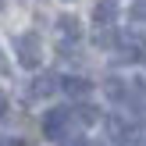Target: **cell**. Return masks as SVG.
Wrapping results in <instances>:
<instances>
[{
	"instance_id": "cell-4",
	"label": "cell",
	"mask_w": 146,
	"mask_h": 146,
	"mask_svg": "<svg viewBox=\"0 0 146 146\" xmlns=\"http://www.w3.org/2000/svg\"><path fill=\"white\" fill-rule=\"evenodd\" d=\"M61 89L68 93L71 100H86V96L93 93V82H89V78H82V75H68V78L61 82Z\"/></svg>"
},
{
	"instance_id": "cell-2",
	"label": "cell",
	"mask_w": 146,
	"mask_h": 146,
	"mask_svg": "<svg viewBox=\"0 0 146 146\" xmlns=\"http://www.w3.org/2000/svg\"><path fill=\"white\" fill-rule=\"evenodd\" d=\"M104 125H107V139H111L114 146H135V143H139V128H135V125H128L121 114H111V118H104Z\"/></svg>"
},
{
	"instance_id": "cell-9",
	"label": "cell",
	"mask_w": 146,
	"mask_h": 146,
	"mask_svg": "<svg viewBox=\"0 0 146 146\" xmlns=\"http://www.w3.org/2000/svg\"><path fill=\"white\" fill-rule=\"evenodd\" d=\"M75 121H78V125H96V121H100V111L93 104H78L75 107Z\"/></svg>"
},
{
	"instance_id": "cell-15",
	"label": "cell",
	"mask_w": 146,
	"mask_h": 146,
	"mask_svg": "<svg viewBox=\"0 0 146 146\" xmlns=\"http://www.w3.org/2000/svg\"><path fill=\"white\" fill-rule=\"evenodd\" d=\"M7 114V96H0V118Z\"/></svg>"
},
{
	"instance_id": "cell-1",
	"label": "cell",
	"mask_w": 146,
	"mask_h": 146,
	"mask_svg": "<svg viewBox=\"0 0 146 146\" xmlns=\"http://www.w3.org/2000/svg\"><path fill=\"white\" fill-rule=\"evenodd\" d=\"M71 125H75V107H54V111H46V118H43V135L46 139H68Z\"/></svg>"
},
{
	"instance_id": "cell-12",
	"label": "cell",
	"mask_w": 146,
	"mask_h": 146,
	"mask_svg": "<svg viewBox=\"0 0 146 146\" xmlns=\"http://www.w3.org/2000/svg\"><path fill=\"white\" fill-rule=\"evenodd\" d=\"M61 146H89V143H86V139H78V135H75V139L68 135V139H61Z\"/></svg>"
},
{
	"instance_id": "cell-14",
	"label": "cell",
	"mask_w": 146,
	"mask_h": 146,
	"mask_svg": "<svg viewBox=\"0 0 146 146\" xmlns=\"http://www.w3.org/2000/svg\"><path fill=\"white\" fill-rule=\"evenodd\" d=\"M0 71H7V57H4V46H0Z\"/></svg>"
},
{
	"instance_id": "cell-5",
	"label": "cell",
	"mask_w": 146,
	"mask_h": 146,
	"mask_svg": "<svg viewBox=\"0 0 146 146\" xmlns=\"http://www.w3.org/2000/svg\"><path fill=\"white\" fill-rule=\"evenodd\" d=\"M57 89H61V82H57L50 71H46V75H36L32 86H29V93H32V96H54Z\"/></svg>"
},
{
	"instance_id": "cell-8",
	"label": "cell",
	"mask_w": 146,
	"mask_h": 146,
	"mask_svg": "<svg viewBox=\"0 0 146 146\" xmlns=\"http://www.w3.org/2000/svg\"><path fill=\"white\" fill-rule=\"evenodd\" d=\"M93 21H96V25H114V4L111 0H104V4L93 7Z\"/></svg>"
},
{
	"instance_id": "cell-3",
	"label": "cell",
	"mask_w": 146,
	"mask_h": 146,
	"mask_svg": "<svg viewBox=\"0 0 146 146\" xmlns=\"http://www.w3.org/2000/svg\"><path fill=\"white\" fill-rule=\"evenodd\" d=\"M14 54H18V61L25 64V68H39V61H43V43L36 39L32 32H25V36H18V43H14Z\"/></svg>"
},
{
	"instance_id": "cell-10",
	"label": "cell",
	"mask_w": 146,
	"mask_h": 146,
	"mask_svg": "<svg viewBox=\"0 0 146 146\" xmlns=\"http://www.w3.org/2000/svg\"><path fill=\"white\" fill-rule=\"evenodd\" d=\"M114 43H118V32H114V25H96V46L111 50Z\"/></svg>"
},
{
	"instance_id": "cell-6",
	"label": "cell",
	"mask_w": 146,
	"mask_h": 146,
	"mask_svg": "<svg viewBox=\"0 0 146 146\" xmlns=\"http://www.w3.org/2000/svg\"><path fill=\"white\" fill-rule=\"evenodd\" d=\"M104 93H107L111 100H118V104H128V93H132V86L121 82V78H107V82H104Z\"/></svg>"
},
{
	"instance_id": "cell-11",
	"label": "cell",
	"mask_w": 146,
	"mask_h": 146,
	"mask_svg": "<svg viewBox=\"0 0 146 146\" xmlns=\"http://www.w3.org/2000/svg\"><path fill=\"white\" fill-rule=\"evenodd\" d=\"M132 18H135V21H146V0H135V7H132Z\"/></svg>"
},
{
	"instance_id": "cell-13",
	"label": "cell",
	"mask_w": 146,
	"mask_h": 146,
	"mask_svg": "<svg viewBox=\"0 0 146 146\" xmlns=\"http://www.w3.org/2000/svg\"><path fill=\"white\" fill-rule=\"evenodd\" d=\"M139 61H146V39H139Z\"/></svg>"
},
{
	"instance_id": "cell-7",
	"label": "cell",
	"mask_w": 146,
	"mask_h": 146,
	"mask_svg": "<svg viewBox=\"0 0 146 146\" xmlns=\"http://www.w3.org/2000/svg\"><path fill=\"white\" fill-rule=\"evenodd\" d=\"M57 32H61L64 39H71V43H75L78 36H82V25H78V18H75V14H64V18L57 21Z\"/></svg>"
},
{
	"instance_id": "cell-16",
	"label": "cell",
	"mask_w": 146,
	"mask_h": 146,
	"mask_svg": "<svg viewBox=\"0 0 146 146\" xmlns=\"http://www.w3.org/2000/svg\"><path fill=\"white\" fill-rule=\"evenodd\" d=\"M89 146H104V143H89Z\"/></svg>"
}]
</instances>
